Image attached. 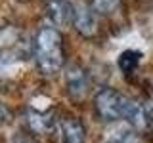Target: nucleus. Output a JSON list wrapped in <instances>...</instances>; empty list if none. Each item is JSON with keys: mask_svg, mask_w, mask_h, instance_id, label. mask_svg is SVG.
I'll use <instances>...</instances> for the list:
<instances>
[{"mask_svg": "<svg viewBox=\"0 0 153 143\" xmlns=\"http://www.w3.org/2000/svg\"><path fill=\"white\" fill-rule=\"evenodd\" d=\"M44 13L48 21L52 23V27L56 29L71 27L75 19V6L69 0H48L44 6Z\"/></svg>", "mask_w": 153, "mask_h": 143, "instance_id": "nucleus-3", "label": "nucleus"}, {"mask_svg": "<svg viewBox=\"0 0 153 143\" xmlns=\"http://www.w3.org/2000/svg\"><path fill=\"white\" fill-rule=\"evenodd\" d=\"M73 27L84 38H90L96 35V31H98V19H96V13L90 10V6H75Z\"/></svg>", "mask_w": 153, "mask_h": 143, "instance_id": "nucleus-6", "label": "nucleus"}, {"mask_svg": "<svg viewBox=\"0 0 153 143\" xmlns=\"http://www.w3.org/2000/svg\"><path fill=\"white\" fill-rule=\"evenodd\" d=\"M124 120H128L132 128H136V130H143L146 128V114H143V109L140 107V103L130 99L126 105V113H124Z\"/></svg>", "mask_w": 153, "mask_h": 143, "instance_id": "nucleus-8", "label": "nucleus"}, {"mask_svg": "<svg viewBox=\"0 0 153 143\" xmlns=\"http://www.w3.org/2000/svg\"><path fill=\"white\" fill-rule=\"evenodd\" d=\"M65 86H67V94L71 97L76 99V101H82L90 88L86 71L80 65H69L65 71Z\"/></svg>", "mask_w": 153, "mask_h": 143, "instance_id": "nucleus-4", "label": "nucleus"}, {"mask_svg": "<svg viewBox=\"0 0 153 143\" xmlns=\"http://www.w3.org/2000/svg\"><path fill=\"white\" fill-rule=\"evenodd\" d=\"M33 57H35L36 69L44 76H56L63 69L65 52L59 29L52 25H42L36 29L33 36Z\"/></svg>", "mask_w": 153, "mask_h": 143, "instance_id": "nucleus-1", "label": "nucleus"}, {"mask_svg": "<svg viewBox=\"0 0 153 143\" xmlns=\"http://www.w3.org/2000/svg\"><path fill=\"white\" fill-rule=\"evenodd\" d=\"M140 61H142V54L138 50H126L119 55V69H121L124 74H130L138 69Z\"/></svg>", "mask_w": 153, "mask_h": 143, "instance_id": "nucleus-9", "label": "nucleus"}, {"mask_svg": "<svg viewBox=\"0 0 153 143\" xmlns=\"http://www.w3.org/2000/svg\"><path fill=\"white\" fill-rule=\"evenodd\" d=\"M27 122H29L31 132L38 133V136H44V133H48L54 128V113L29 109L27 111Z\"/></svg>", "mask_w": 153, "mask_h": 143, "instance_id": "nucleus-7", "label": "nucleus"}, {"mask_svg": "<svg viewBox=\"0 0 153 143\" xmlns=\"http://www.w3.org/2000/svg\"><path fill=\"white\" fill-rule=\"evenodd\" d=\"M107 143H142V139H140V136L132 130H119L109 137Z\"/></svg>", "mask_w": 153, "mask_h": 143, "instance_id": "nucleus-11", "label": "nucleus"}, {"mask_svg": "<svg viewBox=\"0 0 153 143\" xmlns=\"http://www.w3.org/2000/svg\"><path fill=\"white\" fill-rule=\"evenodd\" d=\"M149 116H151V124H153V107H151V114H149Z\"/></svg>", "mask_w": 153, "mask_h": 143, "instance_id": "nucleus-12", "label": "nucleus"}, {"mask_svg": "<svg viewBox=\"0 0 153 143\" xmlns=\"http://www.w3.org/2000/svg\"><path fill=\"white\" fill-rule=\"evenodd\" d=\"M128 101H130V97L123 95L117 90L102 88L94 97V113L105 122L119 120V118H124Z\"/></svg>", "mask_w": 153, "mask_h": 143, "instance_id": "nucleus-2", "label": "nucleus"}, {"mask_svg": "<svg viewBox=\"0 0 153 143\" xmlns=\"http://www.w3.org/2000/svg\"><path fill=\"white\" fill-rule=\"evenodd\" d=\"M57 137L59 143H84L86 128L76 116H61L57 122Z\"/></svg>", "mask_w": 153, "mask_h": 143, "instance_id": "nucleus-5", "label": "nucleus"}, {"mask_svg": "<svg viewBox=\"0 0 153 143\" xmlns=\"http://www.w3.org/2000/svg\"><path fill=\"white\" fill-rule=\"evenodd\" d=\"M121 8V0H90V10L96 15H111Z\"/></svg>", "mask_w": 153, "mask_h": 143, "instance_id": "nucleus-10", "label": "nucleus"}]
</instances>
